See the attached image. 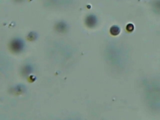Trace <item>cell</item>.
Here are the masks:
<instances>
[{"label": "cell", "mask_w": 160, "mask_h": 120, "mask_svg": "<svg viewBox=\"0 0 160 120\" xmlns=\"http://www.w3.org/2000/svg\"><path fill=\"white\" fill-rule=\"evenodd\" d=\"M10 47L13 52H19L24 48V42L21 39L16 38L11 41Z\"/></svg>", "instance_id": "1"}, {"label": "cell", "mask_w": 160, "mask_h": 120, "mask_svg": "<svg viewBox=\"0 0 160 120\" xmlns=\"http://www.w3.org/2000/svg\"><path fill=\"white\" fill-rule=\"evenodd\" d=\"M32 71V67L29 65L28 66H25L23 67V69L22 70V72L23 74H29Z\"/></svg>", "instance_id": "3"}, {"label": "cell", "mask_w": 160, "mask_h": 120, "mask_svg": "<svg viewBox=\"0 0 160 120\" xmlns=\"http://www.w3.org/2000/svg\"><path fill=\"white\" fill-rule=\"evenodd\" d=\"M134 29V26L132 24H129L127 25L126 26V29L128 31H132Z\"/></svg>", "instance_id": "4"}, {"label": "cell", "mask_w": 160, "mask_h": 120, "mask_svg": "<svg viewBox=\"0 0 160 120\" xmlns=\"http://www.w3.org/2000/svg\"><path fill=\"white\" fill-rule=\"evenodd\" d=\"M110 32L112 35H118L120 32V29L117 26H113L111 28Z\"/></svg>", "instance_id": "2"}]
</instances>
